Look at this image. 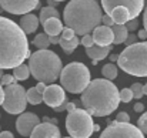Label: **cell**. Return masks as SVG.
Returning a JSON list of instances; mask_svg holds the SVG:
<instances>
[{"label": "cell", "instance_id": "603a6c76", "mask_svg": "<svg viewBox=\"0 0 147 138\" xmlns=\"http://www.w3.org/2000/svg\"><path fill=\"white\" fill-rule=\"evenodd\" d=\"M13 74H14V77L17 78V80H27L29 78V76L32 74V71H30V67L29 66H26L24 63H22L20 66H17V67H14L13 68Z\"/></svg>", "mask_w": 147, "mask_h": 138}, {"label": "cell", "instance_id": "ffe728a7", "mask_svg": "<svg viewBox=\"0 0 147 138\" xmlns=\"http://www.w3.org/2000/svg\"><path fill=\"white\" fill-rule=\"evenodd\" d=\"M111 29H113V33H114V43L113 44L124 43L127 36H129V30H127L126 24H114Z\"/></svg>", "mask_w": 147, "mask_h": 138}, {"label": "cell", "instance_id": "277c9868", "mask_svg": "<svg viewBox=\"0 0 147 138\" xmlns=\"http://www.w3.org/2000/svg\"><path fill=\"white\" fill-rule=\"evenodd\" d=\"M29 67L32 76L37 81H43L46 84H53L61 74L63 64L61 58L49 48H39L29 57Z\"/></svg>", "mask_w": 147, "mask_h": 138}, {"label": "cell", "instance_id": "7bdbcfd3", "mask_svg": "<svg viewBox=\"0 0 147 138\" xmlns=\"http://www.w3.org/2000/svg\"><path fill=\"white\" fill-rule=\"evenodd\" d=\"M43 121H46V123H53V124H57V120H56V118H50V117H45V118H43Z\"/></svg>", "mask_w": 147, "mask_h": 138}, {"label": "cell", "instance_id": "ba28073f", "mask_svg": "<svg viewBox=\"0 0 147 138\" xmlns=\"http://www.w3.org/2000/svg\"><path fill=\"white\" fill-rule=\"evenodd\" d=\"M27 91L20 84H9L4 86V101L3 110L9 114H22L27 105Z\"/></svg>", "mask_w": 147, "mask_h": 138}, {"label": "cell", "instance_id": "d590c367", "mask_svg": "<svg viewBox=\"0 0 147 138\" xmlns=\"http://www.w3.org/2000/svg\"><path fill=\"white\" fill-rule=\"evenodd\" d=\"M137 39H139V36H136V34H129L124 43H126L127 46H130V44H134V43H137Z\"/></svg>", "mask_w": 147, "mask_h": 138}, {"label": "cell", "instance_id": "7402d4cb", "mask_svg": "<svg viewBox=\"0 0 147 138\" xmlns=\"http://www.w3.org/2000/svg\"><path fill=\"white\" fill-rule=\"evenodd\" d=\"M50 17H60V13H59V10L56 9V7H53V6H46V7H42L40 9V23H45L47 19Z\"/></svg>", "mask_w": 147, "mask_h": 138}, {"label": "cell", "instance_id": "681fc988", "mask_svg": "<svg viewBox=\"0 0 147 138\" xmlns=\"http://www.w3.org/2000/svg\"><path fill=\"white\" fill-rule=\"evenodd\" d=\"M1 11H3V7H1V6H0V13H1Z\"/></svg>", "mask_w": 147, "mask_h": 138}, {"label": "cell", "instance_id": "ab89813d", "mask_svg": "<svg viewBox=\"0 0 147 138\" xmlns=\"http://www.w3.org/2000/svg\"><path fill=\"white\" fill-rule=\"evenodd\" d=\"M137 36H139V39L146 40V39H147V30H146V29H142V30L139 31V34H137Z\"/></svg>", "mask_w": 147, "mask_h": 138}, {"label": "cell", "instance_id": "d4e9b609", "mask_svg": "<svg viewBox=\"0 0 147 138\" xmlns=\"http://www.w3.org/2000/svg\"><path fill=\"white\" fill-rule=\"evenodd\" d=\"M27 101L33 105H39L40 102H43V94L36 87H32L27 90Z\"/></svg>", "mask_w": 147, "mask_h": 138}, {"label": "cell", "instance_id": "7c38bea8", "mask_svg": "<svg viewBox=\"0 0 147 138\" xmlns=\"http://www.w3.org/2000/svg\"><path fill=\"white\" fill-rule=\"evenodd\" d=\"M40 124V118L34 113H22L16 121V130L22 137H30L33 130Z\"/></svg>", "mask_w": 147, "mask_h": 138}, {"label": "cell", "instance_id": "2e32d148", "mask_svg": "<svg viewBox=\"0 0 147 138\" xmlns=\"http://www.w3.org/2000/svg\"><path fill=\"white\" fill-rule=\"evenodd\" d=\"M39 23H40V19H37V16L32 14V13H26L23 14V17L20 19V27L23 29V31L26 34H32L37 30L39 27Z\"/></svg>", "mask_w": 147, "mask_h": 138}, {"label": "cell", "instance_id": "836d02e7", "mask_svg": "<svg viewBox=\"0 0 147 138\" xmlns=\"http://www.w3.org/2000/svg\"><path fill=\"white\" fill-rule=\"evenodd\" d=\"M101 24H104V26H110V27H113L116 23H114V20H113V17L110 16V14H103V19H101Z\"/></svg>", "mask_w": 147, "mask_h": 138}, {"label": "cell", "instance_id": "ac0fdd59", "mask_svg": "<svg viewBox=\"0 0 147 138\" xmlns=\"http://www.w3.org/2000/svg\"><path fill=\"white\" fill-rule=\"evenodd\" d=\"M45 31L49 36H60L63 31V23L60 21V17H50L43 23Z\"/></svg>", "mask_w": 147, "mask_h": 138}, {"label": "cell", "instance_id": "7a4b0ae2", "mask_svg": "<svg viewBox=\"0 0 147 138\" xmlns=\"http://www.w3.org/2000/svg\"><path fill=\"white\" fill-rule=\"evenodd\" d=\"M83 107L94 117H106L114 113L120 104V91L109 78H96L90 81L82 92Z\"/></svg>", "mask_w": 147, "mask_h": 138}, {"label": "cell", "instance_id": "e0dca14e", "mask_svg": "<svg viewBox=\"0 0 147 138\" xmlns=\"http://www.w3.org/2000/svg\"><path fill=\"white\" fill-rule=\"evenodd\" d=\"M113 50V44H110V46H98V44H93L92 47H86V54L92 58V60H103V58H106L109 54H110V51Z\"/></svg>", "mask_w": 147, "mask_h": 138}, {"label": "cell", "instance_id": "7dc6e473", "mask_svg": "<svg viewBox=\"0 0 147 138\" xmlns=\"http://www.w3.org/2000/svg\"><path fill=\"white\" fill-rule=\"evenodd\" d=\"M98 130H100V127H98L97 124H96V125H94V131H98Z\"/></svg>", "mask_w": 147, "mask_h": 138}, {"label": "cell", "instance_id": "83f0119b", "mask_svg": "<svg viewBox=\"0 0 147 138\" xmlns=\"http://www.w3.org/2000/svg\"><path fill=\"white\" fill-rule=\"evenodd\" d=\"M133 98H134V95H133L131 88H123V90L120 91V100H121L123 102H130Z\"/></svg>", "mask_w": 147, "mask_h": 138}, {"label": "cell", "instance_id": "f1b7e54d", "mask_svg": "<svg viewBox=\"0 0 147 138\" xmlns=\"http://www.w3.org/2000/svg\"><path fill=\"white\" fill-rule=\"evenodd\" d=\"M16 77H14V74H4L3 77H1V81H0V84L1 86H9V84H14L16 83Z\"/></svg>", "mask_w": 147, "mask_h": 138}, {"label": "cell", "instance_id": "52a82bcc", "mask_svg": "<svg viewBox=\"0 0 147 138\" xmlns=\"http://www.w3.org/2000/svg\"><path fill=\"white\" fill-rule=\"evenodd\" d=\"M66 130L73 138H90L94 131V123L92 114L84 108H74L67 113Z\"/></svg>", "mask_w": 147, "mask_h": 138}, {"label": "cell", "instance_id": "8d00e7d4", "mask_svg": "<svg viewBox=\"0 0 147 138\" xmlns=\"http://www.w3.org/2000/svg\"><path fill=\"white\" fill-rule=\"evenodd\" d=\"M56 113H61V111H66L67 110V101H64L61 105H59V107H56V108H53Z\"/></svg>", "mask_w": 147, "mask_h": 138}, {"label": "cell", "instance_id": "484cf974", "mask_svg": "<svg viewBox=\"0 0 147 138\" xmlns=\"http://www.w3.org/2000/svg\"><path fill=\"white\" fill-rule=\"evenodd\" d=\"M101 74H103L106 78H109V80H114V78L117 77V74H119V68H117V66H114L113 63H109V64H104V66H103Z\"/></svg>", "mask_w": 147, "mask_h": 138}, {"label": "cell", "instance_id": "d6986e66", "mask_svg": "<svg viewBox=\"0 0 147 138\" xmlns=\"http://www.w3.org/2000/svg\"><path fill=\"white\" fill-rule=\"evenodd\" d=\"M110 16L113 17V20H114L116 24H126L129 20H131L130 11H129V9L124 7V6L116 7V9L110 13Z\"/></svg>", "mask_w": 147, "mask_h": 138}, {"label": "cell", "instance_id": "f546056e", "mask_svg": "<svg viewBox=\"0 0 147 138\" xmlns=\"http://www.w3.org/2000/svg\"><path fill=\"white\" fill-rule=\"evenodd\" d=\"M137 127H139L144 134H147V113H144V114L137 120Z\"/></svg>", "mask_w": 147, "mask_h": 138}, {"label": "cell", "instance_id": "30bf717a", "mask_svg": "<svg viewBox=\"0 0 147 138\" xmlns=\"http://www.w3.org/2000/svg\"><path fill=\"white\" fill-rule=\"evenodd\" d=\"M119 6L127 7L131 19H137V16L144 9V0H101V7L107 14H110Z\"/></svg>", "mask_w": 147, "mask_h": 138}, {"label": "cell", "instance_id": "bcb514c9", "mask_svg": "<svg viewBox=\"0 0 147 138\" xmlns=\"http://www.w3.org/2000/svg\"><path fill=\"white\" fill-rule=\"evenodd\" d=\"M1 70H3V68H0V81H1V77H3V76H4V74H3V71H1Z\"/></svg>", "mask_w": 147, "mask_h": 138}, {"label": "cell", "instance_id": "4316f807", "mask_svg": "<svg viewBox=\"0 0 147 138\" xmlns=\"http://www.w3.org/2000/svg\"><path fill=\"white\" fill-rule=\"evenodd\" d=\"M130 88H131L133 95H134L136 100H140V98L144 95V86H143L142 83H134V84H131Z\"/></svg>", "mask_w": 147, "mask_h": 138}, {"label": "cell", "instance_id": "816d5d0a", "mask_svg": "<svg viewBox=\"0 0 147 138\" xmlns=\"http://www.w3.org/2000/svg\"><path fill=\"white\" fill-rule=\"evenodd\" d=\"M64 138H73V137H64Z\"/></svg>", "mask_w": 147, "mask_h": 138}, {"label": "cell", "instance_id": "f6af8a7d", "mask_svg": "<svg viewBox=\"0 0 147 138\" xmlns=\"http://www.w3.org/2000/svg\"><path fill=\"white\" fill-rule=\"evenodd\" d=\"M110 60H111V61H116V60H119V56H117V54H114V56H110Z\"/></svg>", "mask_w": 147, "mask_h": 138}, {"label": "cell", "instance_id": "cb8c5ba5", "mask_svg": "<svg viewBox=\"0 0 147 138\" xmlns=\"http://www.w3.org/2000/svg\"><path fill=\"white\" fill-rule=\"evenodd\" d=\"M33 44L37 47V48H42V50L49 48V46L51 44V42H50V36L46 33V31L37 34V36L33 39Z\"/></svg>", "mask_w": 147, "mask_h": 138}, {"label": "cell", "instance_id": "f35d334b", "mask_svg": "<svg viewBox=\"0 0 147 138\" xmlns=\"http://www.w3.org/2000/svg\"><path fill=\"white\" fill-rule=\"evenodd\" d=\"M0 138H14V135L10 133V131H0Z\"/></svg>", "mask_w": 147, "mask_h": 138}, {"label": "cell", "instance_id": "5bb4252c", "mask_svg": "<svg viewBox=\"0 0 147 138\" xmlns=\"http://www.w3.org/2000/svg\"><path fill=\"white\" fill-rule=\"evenodd\" d=\"M30 138H61V134L56 124L43 121L33 130Z\"/></svg>", "mask_w": 147, "mask_h": 138}, {"label": "cell", "instance_id": "d6a6232c", "mask_svg": "<svg viewBox=\"0 0 147 138\" xmlns=\"http://www.w3.org/2000/svg\"><path fill=\"white\" fill-rule=\"evenodd\" d=\"M126 27H127L129 31H134V30H137V29H139V20H137V19H131V20H129V21L126 23Z\"/></svg>", "mask_w": 147, "mask_h": 138}, {"label": "cell", "instance_id": "5b68a950", "mask_svg": "<svg viewBox=\"0 0 147 138\" xmlns=\"http://www.w3.org/2000/svg\"><path fill=\"white\" fill-rule=\"evenodd\" d=\"M119 67L134 77H147V42L127 46L119 54Z\"/></svg>", "mask_w": 147, "mask_h": 138}, {"label": "cell", "instance_id": "9c48e42d", "mask_svg": "<svg viewBox=\"0 0 147 138\" xmlns=\"http://www.w3.org/2000/svg\"><path fill=\"white\" fill-rule=\"evenodd\" d=\"M98 138H144V133L130 123H120L116 120L103 130Z\"/></svg>", "mask_w": 147, "mask_h": 138}, {"label": "cell", "instance_id": "9a60e30c", "mask_svg": "<svg viewBox=\"0 0 147 138\" xmlns=\"http://www.w3.org/2000/svg\"><path fill=\"white\" fill-rule=\"evenodd\" d=\"M93 40L94 44L98 46H110L114 43V33L110 26H98L93 30Z\"/></svg>", "mask_w": 147, "mask_h": 138}, {"label": "cell", "instance_id": "60d3db41", "mask_svg": "<svg viewBox=\"0 0 147 138\" xmlns=\"http://www.w3.org/2000/svg\"><path fill=\"white\" fill-rule=\"evenodd\" d=\"M143 24H144V29L147 30V6L144 9V13H143Z\"/></svg>", "mask_w": 147, "mask_h": 138}, {"label": "cell", "instance_id": "44dd1931", "mask_svg": "<svg viewBox=\"0 0 147 138\" xmlns=\"http://www.w3.org/2000/svg\"><path fill=\"white\" fill-rule=\"evenodd\" d=\"M79 44H80V39H77L76 36H74L73 39H69V40H66V39H61V40H60V47H61L63 51L67 53V54L73 53V51L79 47Z\"/></svg>", "mask_w": 147, "mask_h": 138}, {"label": "cell", "instance_id": "e575fe53", "mask_svg": "<svg viewBox=\"0 0 147 138\" xmlns=\"http://www.w3.org/2000/svg\"><path fill=\"white\" fill-rule=\"evenodd\" d=\"M116 120L120 121V123H130V115H129L126 111H121V113L117 114V118H116Z\"/></svg>", "mask_w": 147, "mask_h": 138}, {"label": "cell", "instance_id": "4dcf8cb0", "mask_svg": "<svg viewBox=\"0 0 147 138\" xmlns=\"http://www.w3.org/2000/svg\"><path fill=\"white\" fill-rule=\"evenodd\" d=\"M74 36H76V31H74L71 27H69V26H66V27L63 29V31H61V39L69 40V39H73Z\"/></svg>", "mask_w": 147, "mask_h": 138}, {"label": "cell", "instance_id": "1f68e13d", "mask_svg": "<svg viewBox=\"0 0 147 138\" xmlns=\"http://www.w3.org/2000/svg\"><path fill=\"white\" fill-rule=\"evenodd\" d=\"M80 44H83L84 47H92L93 44H94V40H93V34H84V36H82Z\"/></svg>", "mask_w": 147, "mask_h": 138}, {"label": "cell", "instance_id": "74e56055", "mask_svg": "<svg viewBox=\"0 0 147 138\" xmlns=\"http://www.w3.org/2000/svg\"><path fill=\"white\" fill-rule=\"evenodd\" d=\"M134 111H136V113H143V111H144V105H143L142 102H136V104H134Z\"/></svg>", "mask_w": 147, "mask_h": 138}, {"label": "cell", "instance_id": "4fadbf2b", "mask_svg": "<svg viewBox=\"0 0 147 138\" xmlns=\"http://www.w3.org/2000/svg\"><path fill=\"white\" fill-rule=\"evenodd\" d=\"M64 101H67V98H66V92H64L63 86L50 84L46 88V91L43 92V102H46L51 108L61 105Z\"/></svg>", "mask_w": 147, "mask_h": 138}, {"label": "cell", "instance_id": "f907efd6", "mask_svg": "<svg viewBox=\"0 0 147 138\" xmlns=\"http://www.w3.org/2000/svg\"><path fill=\"white\" fill-rule=\"evenodd\" d=\"M56 1H59V3H61V1H64V0H56Z\"/></svg>", "mask_w": 147, "mask_h": 138}, {"label": "cell", "instance_id": "b9f144b4", "mask_svg": "<svg viewBox=\"0 0 147 138\" xmlns=\"http://www.w3.org/2000/svg\"><path fill=\"white\" fill-rule=\"evenodd\" d=\"M3 101H4V90L0 84V105H3Z\"/></svg>", "mask_w": 147, "mask_h": 138}, {"label": "cell", "instance_id": "8fae6325", "mask_svg": "<svg viewBox=\"0 0 147 138\" xmlns=\"http://www.w3.org/2000/svg\"><path fill=\"white\" fill-rule=\"evenodd\" d=\"M40 0H0V6L10 14H26L37 9Z\"/></svg>", "mask_w": 147, "mask_h": 138}, {"label": "cell", "instance_id": "ee69618b", "mask_svg": "<svg viewBox=\"0 0 147 138\" xmlns=\"http://www.w3.org/2000/svg\"><path fill=\"white\" fill-rule=\"evenodd\" d=\"M47 4H49V6H53V7H56V6L59 4V1H56V0H47Z\"/></svg>", "mask_w": 147, "mask_h": 138}, {"label": "cell", "instance_id": "3957f363", "mask_svg": "<svg viewBox=\"0 0 147 138\" xmlns=\"http://www.w3.org/2000/svg\"><path fill=\"white\" fill-rule=\"evenodd\" d=\"M101 7L96 0H71L63 11L64 24L71 27L79 36L93 33L101 24Z\"/></svg>", "mask_w": 147, "mask_h": 138}, {"label": "cell", "instance_id": "8992f818", "mask_svg": "<svg viewBox=\"0 0 147 138\" xmlns=\"http://www.w3.org/2000/svg\"><path fill=\"white\" fill-rule=\"evenodd\" d=\"M90 71L83 63H69L60 74V84L71 94H80L90 84Z\"/></svg>", "mask_w": 147, "mask_h": 138}, {"label": "cell", "instance_id": "c3c4849f", "mask_svg": "<svg viewBox=\"0 0 147 138\" xmlns=\"http://www.w3.org/2000/svg\"><path fill=\"white\" fill-rule=\"evenodd\" d=\"M144 94H146V95H147V83H146V84H144Z\"/></svg>", "mask_w": 147, "mask_h": 138}, {"label": "cell", "instance_id": "6da1fadb", "mask_svg": "<svg viewBox=\"0 0 147 138\" xmlns=\"http://www.w3.org/2000/svg\"><path fill=\"white\" fill-rule=\"evenodd\" d=\"M30 56L27 34L20 24L0 16V68H14Z\"/></svg>", "mask_w": 147, "mask_h": 138}]
</instances>
